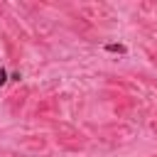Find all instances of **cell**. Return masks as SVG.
Instances as JSON below:
<instances>
[{
    "label": "cell",
    "mask_w": 157,
    "mask_h": 157,
    "mask_svg": "<svg viewBox=\"0 0 157 157\" xmlns=\"http://www.w3.org/2000/svg\"><path fill=\"white\" fill-rule=\"evenodd\" d=\"M105 52H118V54H125L128 47L125 44H105Z\"/></svg>",
    "instance_id": "obj_1"
},
{
    "label": "cell",
    "mask_w": 157,
    "mask_h": 157,
    "mask_svg": "<svg viewBox=\"0 0 157 157\" xmlns=\"http://www.w3.org/2000/svg\"><path fill=\"white\" fill-rule=\"evenodd\" d=\"M5 81H7V71H5V69H0V86H2Z\"/></svg>",
    "instance_id": "obj_2"
}]
</instances>
